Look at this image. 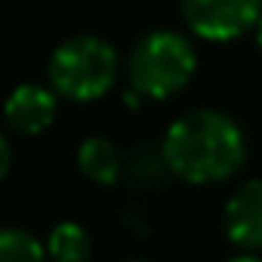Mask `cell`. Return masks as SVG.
I'll return each mask as SVG.
<instances>
[{
    "mask_svg": "<svg viewBox=\"0 0 262 262\" xmlns=\"http://www.w3.org/2000/svg\"><path fill=\"white\" fill-rule=\"evenodd\" d=\"M120 74L117 50L99 34H74L62 40L47 62V83L59 99L86 105L108 96Z\"/></svg>",
    "mask_w": 262,
    "mask_h": 262,
    "instance_id": "obj_3",
    "label": "cell"
},
{
    "mask_svg": "<svg viewBox=\"0 0 262 262\" xmlns=\"http://www.w3.org/2000/svg\"><path fill=\"white\" fill-rule=\"evenodd\" d=\"M161 155L170 176L188 185H219L244 170L247 133L219 108H194L167 126Z\"/></svg>",
    "mask_w": 262,
    "mask_h": 262,
    "instance_id": "obj_1",
    "label": "cell"
},
{
    "mask_svg": "<svg viewBox=\"0 0 262 262\" xmlns=\"http://www.w3.org/2000/svg\"><path fill=\"white\" fill-rule=\"evenodd\" d=\"M198 74V50L182 31L158 28L142 34L126 56V83L145 102L179 96Z\"/></svg>",
    "mask_w": 262,
    "mask_h": 262,
    "instance_id": "obj_2",
    "label": "cell"
},
{
    "mask_svg": "<svg viewBox=\"0 0 262 262\" xmlns=\"http://www.w3.org/2000/svg\"><path fill=\"white\" fill-rule=\"evenodd\" d=\"M256 47H259V56H262V16H259V25H256Z\"/></svg>",
    "mask_w": 262,
    "mask_h": 262,
    "instance_id": "obj_13",
    "label": "cell"
},
{
    "mask_svg": "<svg viewBox=\"0 0 262 262\" xmlns=\"http://www.w3.org/2000/svg\"><path fill=\"white\" fill-rule=\"evenodd\" d=\"M59 114V96L47 83H19L4 102V120L19 136H40Z\"/></svg>",
    "mask_w": 262,
    "mask_h": 262,
    "instance_id": "obj_6",
    "label": "cell"
},
{
    "mask_svg": "<svg viewBox=\"0 0 262 262\" xmlns=\"http://www.w3.org/2000/svg\"><path fill=\"white\" fill-rule=\"evenodd\" d=\"M222 228L241 253H262V179H247L228 194Z\"/></svg>",
    "mask_w": 262,
    "mask_h": 262,
    "instance_id": "obj_5",
    "label": "cell"
},
{
    "mask_svg": "<svg viewBox=\"0 0 262 262\" xmlns=\"http://www.w3.org/2000/svg\"><path fill=\"white\" fill-rule=\"evenodd\" d=\"M77 170L90 182L108 188V185H114L123 176L126 164H123V158H120V151H117V145L111 139H105V136H86L77 145Z\"/></svg>",
    "mask_w": 262,
    "mask_h": 262,
    "instance_id": "obj_7",
    "label": "cell"
},
{
    "mask_svg": "<svg viewBox=\"0 0 262 262\" xmlns=\"http://www.w3.org/2000/svg\"><path fill=\"white\" fill-rule=\"evenodd\" d=\"M10 167H13V145H10V139L4 133H0V182L10 176Z\"/></svg>",
    "mask_w": 262,
    "mask_h": 262,
    "instance_id": "obj_11",
    "label": "cell"
},
{
    "mask_svg": "<svg viewBox=\"0 0 262 262\" xmlns=\"http://www.w3.org/2000/svg\"><path fill=\"white\" fill-rule=\"evenodd\" d=\"M228 262H262V256H259V253H237V256L228 259Z\"/></svg>",
    "mask_w": 262,
    "mask_h": 262,
    "instance_id": "obj_12",
    "label": "cell"
},
{
    "mask_svg": "<svg viewBox=\"0 0 262 262\" xmlns=\"http://www.w3.org/2000/svg\"><path fill=\"white\" fill-rule=\"evenodd\" d=\"M43 247L53 262H90V256H93V237L80 222L53 225Z\"/></svg>",
    "mask_w": 262,
    "mask_h": 262,
    "instance_id": "obj_8",
    "label": "cell"
},
{
    "mask_svg": "<svg viewBox=\"0 0 262 262\" xmlns=\"http://www.w3.org/2000/svg\"><path fill=\"white\" fill-rule=\"evenodd\" d=\"M0 262H47V247L25 228H0Z\"/></svg>",
    "mask_w": 262,
    "mask_h": 262,
    "instance_id": "obj_9",
    "label": "cell"
},
{
    "mask_svg": "<svg viewBox=\"0 0 262 262\" xmlns=\"http://www.w3.org/2000/svg\"><path fill=\"white\" fill-rule=\"evenodd\" d=\"M188 31L207 43H231L256 31L262 0H179Z\"/></svg>",
    "mask_w": 262,
    "mask_h": 262,
    "instance_id": "obj_4",
    "label": "cell"
},
{
    "mask_svg": "<svg viewBox=\"0 0 262 262\" xmlns=\"http://www.w3.org/2000/svg\"><path fill=\"white\" fill-rule=\"evenodd\" d=\"M126 262H145V259H126Z\"/></svg>",
    "mask_w": 262,
    "mask_h": 262,
    "instance_id": "obj_14",
    "label": "cell"
},
{
    "mask_svg": "<svg viewBox=\"0 0 262 262\" xmlns=\"http://www.w3.org/2000/svg\"><path fill=\"white\" fill-rule=\"evenodd\" d=\"M126 173H129V179H136V182H142V185H155V182H161L164 176H170L161 148H139L133 158L126 161Z\"/></svg>",
    "mask_w": 262,
    "mask_h": 262,
    "instance_id": "obj_10",
    "label": "cell"
}]
</instances>
